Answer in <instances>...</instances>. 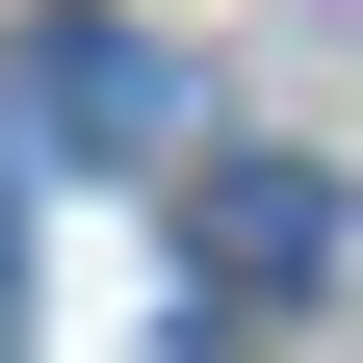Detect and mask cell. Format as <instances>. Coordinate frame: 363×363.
<instances>
[{
  "label": "cell",
  "mask_w": 363,
  "mask_h": 363,
  "mask_svg": "<svg viewBox=\"0 0 363 363\" xmlns=\"http://www.w3.org/2000/svg\"><path fill=\"white\" fill-rule=\"evenodd\" d=\"M337 259V182L311 156H208V286H311Z\"/></svg>",
  "instance_id": "cell-2"
},
{
  "label": "cell",
  "mask_w": 363,
  "mask_h": 363,
  "mask_svg": "<svg viewBox=\"0 0 363 363\" xmlns=\"http://www.w3.org/2000/svg\"><path fill=\"white\" fill-rule=\"evenodd\" d=\"M0 337H26V234H0Z\"/></svg>",
  "instance_id": "cell-3"
},
{
  "label": "cell",
  "mask_w": 363,
  "mask_h": 363,
  "mask_svg": "<svg viewBox=\"0 0 363 363\" xmlns=\"http://www.w3.org/2000/svg\"><path fill=\"white\" fill-rule=\"evenodd\" d=\"M26 104H52L78 156H208L182 52H156V26H104V0H52V26H26Z\"/></svg>",
  "instance_id": "cell-1"
}]
</instances>
